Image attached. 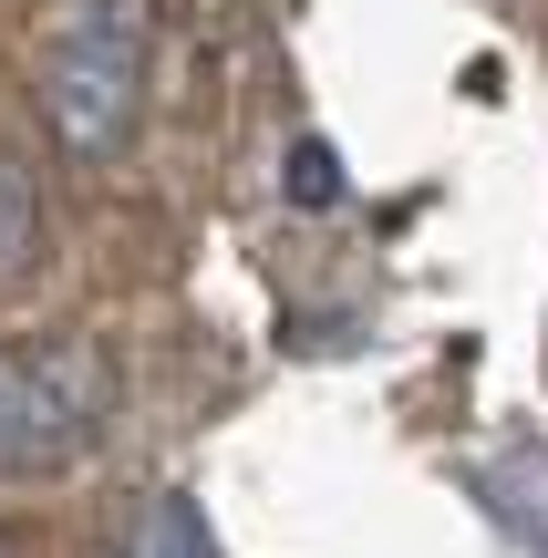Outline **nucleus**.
<instances>
[{"instance_id":"obj_1","label":"nucleus","mask_w":548,"mask_h":558,"mask_svg":"<svg viewBox=\"0 0 548 558\" xmlns=\"http://www.w3.org/2000/svg\"><path fill=\"white\" fill-rule=\"evenodd\" d=\"M114 424L103 341H11L0 352V476H62Z\"/></svg>"},{"instance_id":"obj_3","label":"nucleus","mask_w":548,"mask_h":558,"mask_svg":"<svg viewBox=\"0 0 548 558\" xmlns=\"http://www.w3.org/2000/svg\"><path fill=\"white\" fill-rule=\"evenodd\" d=\"M124 558H218V538H207V518L186 497H156L135 518V538H124Z\"/></svg>"},{"instance_id":"obj_2","label":"nucleus","mask_w":548,"mask_h":558,"mask_svg":"<svg viewBox=\"0 0 548 558\" xmlns=\"http://www.w3.org/2000/svg\"><path fill=\"white\" fill-rule=\"evenodd\" d=\"M145 52H156V11H145V0H83L73 41H62V62H52V94H41V114H52V135L73 145V156H114V145L135 135Z\"/></svg>"},{"instance_id":"obj_4","label":"nucleus","mask_w":548,"mask_h":558,"mask_svg":"<svg viewBox=\"0 0 548 558\" xmlns=\"http://www.w3.org/2000/svg\"><path fill=\"white\" fill-rule=\"evenodd\" d=\"M32 248H41V186L21 177L11 156H0V279L32 269Z\"/></svg>"},{"instance_id":"obj_5","label":"nucleus","mask_w":548,"mask_h":558,"mask_svg":"<svg viewBox=\"0 0 548 558\" xmlns=\"http://www.w3.org/2000/svg\"><path fill=\"white\" fill-rule=\"evenodd\" d=\"M290 197H301V207H331V197H342V166H331V145H301V156H290Z\"/></svg>"}]
</instances>
